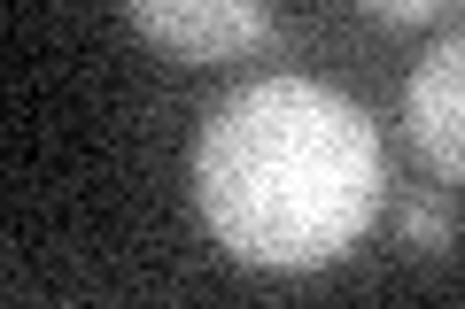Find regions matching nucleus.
Returning a JSON list of instances; mask_svg holds the SVG:
<instances>
[{
  "label": "nucleus",
  "mask_w": 465,
  "mask_h": 309,
  "mask_svg": "<svg viewBox=\"0 0 465 309\" xmlns=\"http://www.w3.org/2000/svg\"><path fill=\"white\" fill-rule=\"evenodd\" d=\"M403 131L411 155L442 186H465V24L442 32L403 78Z\"/></svg>",
  "instance_id": "2"
},
{
  "label": "nucleus",
  "mask_w": 465,
  "mask_h": 309,
  "mask_svg": "<svg viewBox=\"0 0 465 309\" xmlns=\"http://www.w3.org/2000/svg\"><path fill=\"white\" fill-rule=\"evenodd\" d=\"M403 240L419 256H450V240H458V201L450 194H403Z\"/></svg>",
  "instance_id": "4"
},
{
  "label": "nucleus",
  "mask_w": 465,
  "mask_h": 309,
  "mask_svg": "<svg viewBox=\"0 0 465 309\" xmlns=\"http://www.w3.org/2000/svg\"><path fill=\"white\" fill-rule=\"evenodd\" d=\"M124 16L179 63H225V54L272 47V0H124Z\"/></svg>",
  "instance_id": "3"
},
{
  "label": "nucleus",
  "mask_w": 465,
  "mask_h": 309,
  "mask_svg": "<svg viewBox=\"0 0 465 309\" xmlns=\"http://www.w3.org/2000/svg\"><path fill=\"white\" fill-rule=\"evenodd\" d=\"M372 24H434L442 8H458V0H357Z\"/></svg>",
  "instance_id": "5"
},
{
  "label": "nucleus",
  "mask_w": 465,
  "mask_h": 309,
  "mask_svg": "<svg viewBox=\"0 0 465 309\" xmlns=\"http://www.w3.org/2000/svg\"><path fill=\"white\" fill-rule=\"evenodd\" d=\"M381 131L341 85L256 78L202 116L194 201L217 247L249 271H318L349 256L381 217Z\"/></svg>",
  "instance_id": "1"
}]
</instances>
